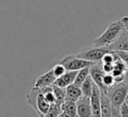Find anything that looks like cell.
Instances as JSON below:
<instances>
[{
    "mask_svg": "<svg viewBox=\"0 0 128 117\" xmlns=\"http://www.w3.org/2000/svg\"><path fill=\"white\" fill-rule=\"evenodd\" d=\"M90 99V105L92 110V116L93 117H100V107H101V92L99 88L94 84Z\"/></svg>",
    "mask_w": 128,
    "mask_h": 117,
    "instance_id": "52a82bcc",
    "label": "cell"
},
{
    "mask_svg": "<svg viewBox=\"0 0 128 117\" xmlns=\"http://www.w3.org/2000/svg\"><path fill=\"white\" fill-rule=\"evenodd\" d=\"M66 90V96L64 101H72V102H77L83 95L81 92L80 87L76 86L75 84H71L68 87L65 88Z\"/></svg>",
    "mask_w": 128,
    "mask_h": 117,
    "instance_id": "7c38bea8",
    "label": "cell"
},
{
    "mask_svg": "<svg viewBox=\"0 0 128 117\" xmlns=\"http://www.w3.org/2000/svg\"><path fill=\"white\" fill-rule=\"evenodd\" d=\"M125 102H126V103H127V104H128V100H126V101H125Z\"/></svg>",
    "mask_w": 128,
    "mask_h": 117,
    "instance_id": "484cf974",
    "label": "cell"
},
{
    "mask_svg": "<svg viewBox=\"0 0 128 117\" xmlns=\"http://www.w3.org/2000/svg\"><path fill=\"white\" fill-rule=\"evenodd\" d=\"M124 29V26L122 24L121 20H117L115 22L110 23L105 31L98 36L96 39L92 41V44L94 47H109L120 35L122 30Z\"/></svg>",
    "mask_w": 128,
    "mask_h": 117,
    "instance_id": "6da1fadb",
    "label": "cell"
},
{
    "mask_svg": "<svg viewBox=\"0 0 128 117\" xmlns=\"http://www.w3.org/2000/svg\"><path fill=\"white\" fill-rule=\"evenodd\" d=\"M103 84L104 86L109 89L110 87H112L114 84H115V81H114V77L112 76V74H104V77H103Z\"/></svg>",
    "mask_w": 128,
    "mask_h": 117,
    "instance_id": "ffe728a7",
    "label": "cell"
},
{
    "mask_svg": "<svg viewBox=\"0 0 128 117\" xmlns=\"http://www.w3.org/2000/svg\"><path fill=\"white\" fill-rule=\"evenodd\" d=\"M89 68L90 67L83 68V69H81L77 72V75H76V78H75V81H74V84L76 86L80 87L82 85V83L86 80V78L89 76Z\"/></svg>",
    "mask_w": 128,
    "mask_h": 117,
    "instance_id": "e0dca14e",
    "label": "cell"
},
{
    "mask_svg": "<svg viewBox=\"0 0 128 117\" xmlns=\"http://www.w3.org/2000/svg\"><path fill=\"white\" fill-rule=\"evenodd\" d=\"M59 63L64 66L66 71H79L83 68L91 67L94 64L90 61H86L81 58H78L77 56H71V55L65 56L63 59H61Z\"/></svg>",
    "mask_w": 128,
    "mask_h": 117,
    "instance_id": "5b68a950",
    "label": "cell"
},
{
    "mask_svg": "<svg viewBox=\"0 0 128 117\" xmlns=\"http://www.w3.org/2000/svg\"><path fill=\"white\" fill-rule=\"evenodd\" d=\"M60 107H61V116L62 117H78L76 102L64 101Z\"/></svg>",
    "mask_w": 128,
    "mask_h": 117,
    "instance_id": "4fadbf2b",
    "label": "cell"
},
{
    "mask_svg": "<svg viewBox=\"0 0 128 117\" xmlns=\"http://www.w3.org/2000/svg\"><path fill=\"white\" fill-rule=\"evenodd\" d=\"M126 100H128V95H127V98H126Z\"/></svg>",
    "mask_w": 128,
    "mask_h": 117,
    "instance_id": "4316f807",
    "label": "cell"
},
{
    "mask_svg": "<svg viewBox=\"0 0 128 117\" xmlns=\"http://www.w3.org/2000/svg\"><path fill=\"white\" fill-rule=\"evenodd\" d=\"M76 108H77L78 117H93L91 105H90V99L88 97L82 96L76 102Z\"/></svg>",
    "mask_w": 128,
    "mask_h": 117,
    "instance_id": "ba28073f",
    "label": "cell"
},
{
    "mask_svg": "<svg viewBox=\"0 0 128 117\" xmlns=\"http://www.w3.org/2000/svg\"><path fill=\"white\" fill-rule=\"evenodd\" d=\"M60 117H62V116H61V115H60Z\"/></svg>",
    "mask_w": 128,
    "mask_h": 117,
    "instance_id": "83f0119b",
    "label": "cell"
},
{
    "mask_svg": "<svg viewBox=\"0 0 128 117\" xmlns=\"http://www.w3.org/2000/svg\"><path fill=\"white\" fill-rule=\"evenodd\" d=\"M124 82L127 84V86H128V70L125 72V79H124Z\"/></svg>",
    "mask_w": 128,
    "mask_h": 117,
    "instance_id": "d4e9b609",
    "label": "cell"
},
{
    "mask_svg": "<svg viewBox=\"0 0 128 117\" xmlns=\"http://www.w3.org/2000/svg\"><path fill=\"white\" fill-rule=\"evenodd\" d=\"M109 47H90L80 51L76 56L86 61H90L92 63H101L103 56L110 52Z\"/></svg>",
    "mask_w": 128,
    "mask_h": 117,
    "instance_id": "277c9868",
    "label": "cell"
},
{
    "mask_svg": "<svg viewBox=\"0 0 128 117\" xmlns=\"http://www.w3.org/2000/svg\"><path fill=\"white\" fill-rule=\"evenodd\" d=\"M112 105L108 97L101 93V107H100V117H111Z\"/></svg>",
    "mask_w": 128,
    "mask_h": 117,
    "instance_id": "5bb4252c",
    "label": "cell"
},
{
    "mask_svg": "<svg viewBox=\"0 0 128 117\" xmlns=\"http://www.w3.org/2000/svg\"><path fill=\"white\" fill-rule=\"evenodd\" d=\"M118 55V57L124 62L125 66L127 67L128 69V52H125V51H115Z\"/></svg>",
    "mask_w": 128,
    "mask_h": 117,
    "instance_id": "44dd1931",
    "label": "cell"
},
{
    "mask_svg": "<svg viewBox=\"0 0 128 117\" xmlns=\"http://www.w3.org/2000/svg\"><path fill=\"white\" fill-rule=\"evenodd\" d=\"M120 113L121 117H128V104L126 102H124L120 106Z\"/></svg>",
    "mask_w": 128,
    "mask_h": 117,
    "instance_id": "7402d4cb",
    "label": "cell"
},
{
    "mask_svg": "<svg viewBox=\"0 0 128 117\" xmlns=\"http://www.w3.org/2000/svg\"><path fill=\"white\" fill-rule=\"evenodd\" d=\"M104 72L101 67V63H94L90 68H89V75L94 82V84L99 88L100 92L103 94H106L108 89L104 86L103 84V77H104Z\"/></svg>",
    "mask_w": 128,
    "mask_h": 117,
    "instance_id": "8992f818",
    "label": "cell"
},
{
    "mask_svg": "<svg viewBox=\"0 0 128 117\" xmlns=\"http://www.w3.org/2000/svg\"><path fill=\"white\" fill-rule=\"evenodd\" d=\"M111 51H125L128 52V31L122 30L118 38L109 46Z\"/></svg>",
    "mask_w": 128,
    "mask_h": 117,
    "instance_id": "9c48e42d",
    "label": "cell"
},
{
    "mask_svg": "<svg viewBox=\"0 0 128 117\" xmlns=\"http://www.w3.org/2000/svg\"><path fill=\"white\" fill-rule=\"evenodd\" d=\"M55 80H56V77L54 76L52 70L48 71V72H45L44 74L38 76V78L36 79L35 83H34V86L33 88H44V87H51L54 83H55Z\"/></svg>",
    "mask_w": 128,
    "mask_h": 117,
    "instance_id": "30bf717a",
    "label": "cell"
},
{
    "mask_svg": "<svg viewBox=\"0 0 128 117\" xmlns=\"http://www.w3.org/2000/svg\"><path fill=\"white\" fill-rule=\"evenodd\" d=\"M52 72H53V74H54V76L56 77V79L57 78H59V77H61L65 72H66V69L64 68V66L62 65V64H60V63H58V64H56L52 69Z\"/></svg>",
    "mask_w": 128,
    "mask_h": 117,
    "instance_id": "d6986e66",
    "label": "cell"
},
{
    "mask_svg": "<svg viewBox=\"0 0 128 117\" xmlns=\"http://www.w3.org/2000/svg\"><path fill=\"white\" fill-rule=\"evenodd\" d=\"M61 105L54 103L50 106L48 112L43 116V117H60L61 115Z\"/></svg>",
    "mask_w": 128,
    "mask_h": 117,
    "instance_id": "ac0fdd59",
    "label": "cell"
},
{
    "mask_svg": "<svg viewBox=\"0 0 128 117\" xmlns=\"http://www.w3.org/2000/svg\"><path fill=\"white\" fill-rule=\"evenodd\" d=\"M111 117H121V113H120V107H115V106H112Z\"/></svg>",
    "mask_w": 128,
    "mask_h": 117,
    "instance_id": "603a6c76",
    "label": "cell"
},
{
    "mask_svg": "<svg viewBox=\"0 0 128 117\" xmlns=\"http://www.w3.org/2000/svg\"><path fill=\"white\" fill-rule=\"evenodd\" d=\"M78 71H66L61 77L57 78L55 80V85L62 87V88H66L71 84H74L76 75H77Z\"/></svg>",
    "mask_w": 128,
    "mask_h": 117,
    "instance_id": "8fae6325",
    "label": "cell"
},
{
    "mask_svg": "<svg viewBox=\"0 0 128 117\" xmlns=\"http://www.w3.org/2000/svg\"><path fill=\"white\" fill-rule=\"evenodd\" d=\"M120 20L122 21V24H123V26H124V29H125L126 31H128V16H124V17H122Z\"/></svg>",
    "mask_w": 128,
    "mask_h": 117,
    "instance_id": "cb8c5ba5",
    "label": "cell"
},
{
    "mask_svg": "<svg viewBox=\"0 0 128 117\" xmlns=\"http://www.w3.org/2000/svg\"><path fill=\"white\" fill-rule=\"evenodd\" d=\"M52 91H53L54 96H55V100H56L55 103L61 105L64 102L65 96H66V90H65V88H62V87H59V86L53 84L52 85Z\"/></svg>",
    "mask_w": 128,
    "mask_h": 117,
    "instance_id": "2e32d148",
    "label": "cell"
},
{
    "mask_svg": "<svg viewBox=\"0 0 128 117\" xmlns=\"http://www.w3.org/2000/svg\"><path fill=\"white\" fill-rule=\"evenodd\" d=\"M105 95L108 97L112 106L120 107L126 101L128 95V86L125 82L114 84L112 87L108 89Z\"/></svg>",
    "mask_w": 128,
    "mask_h": 117,
    "instance_id": "3957f363",
    "label": "cell"
},
{
    "mask_svg": "<svg viewBox=\"0 0 128 117\" xmlns=\"http://www.w3.org/2000/svg\"><path fill=\"white\" fill-rule=\"evenodd\" d=\"M93 87H94V82L92 81L90 75L86 78V80L82 83V85L80 86V89H81V92H82V95L85 96V97H90L91 96V93H92V90H93Z\"/></svg>",
    "mask_w": 128,
    "mask_h": 117,
    "instance_id": "9a60e30c",
    "label": "cell"
},
{
    "mask_svg": "<svg viewBox=\"0 0 128 117\" xmlns=\"http://www.w3.org/2000/svg\"><path fill=\"white\" fill-rule=\"evenodd\" d=\"M26 101L40 117H43L51 106L46 102L42 90L38 88H32L30 90V92L26 95Z\"/></svg>",
    "mask_w": 128,
    "mask_h": 117,
    "instance_id": "7a4b0ae2",
    "label": "cell"
}]
</instances>
